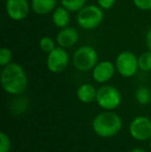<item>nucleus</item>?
I'll use <instances>...</instances> for the list:
<instances>
[{
  "instance_id": "obj_5",
  "label": "nucleus",
  "mask_w": 151,
  "mask_h": 152,
  "mask_svg": "<svg viewBox=\"0 0 151 152\" xmlns=\"http://www.w3.org/2000/svg\"><path fill=\"white\" fill-rule=\"evenodd\" d=\"M99 108L106 111H114L119 108L122 102V95L118 88L113 85L103 84L97 89L96 100Z\"/></svg>"
},
{
  "instance_id": "obj_20",
  "label": "nucleus",
  "mask_w": 151,
  "mask_h": 152,
  "mask_svg": "<svg viewBox=\"0 0 151 152\" xmlns=\"http://www.w3.org/2000/svg\"><path fill=\"white\" fill-rule=\"evenodd\" d=\"M12 141L7 134L4 132H0V152H10Z\"/></svg>"
},
{
  "instance_id": "obj_10",
  "label": "nucleus",
  "mask_w": 151,
  "mask_h": 152,
  "mask_svg": "<svg viewBox=\"0 0 151 152\" xmlns=\"http://www.w3.org/2000/svg\"><path fill=\"white\" fill-rule=\"evenodd\" d=\"M115 63L110 60H101L97 62L96 65L91 70L92 78L98 84H107L115 76L116 72Z\"/></svg>"
},
{
  "instance_id": "obj_2",
  "label": "nucleus",
  "mask_w": 151,
  "mask_h": 152,
  "mask_svg": "<svg viewBox=\"0 0 151 152\" xmlns=\"http://www.w3.org/2000/svg\"><path fill=\"white\" fill-rule=\"evenodd\" d=\"M91 126L94 134L99 138H113L122 128V119L114 111L105 110L93 118Z\"/></svg>"
},
{
  "instance_id": "obj_12",
  "label": "nucleus",
  "mask_w": 151,
  "mask_h": 152,
  "mask_svg": "<svg viewBox=\"0 0 151 152\" xmlns=\"http://www.w3.org/2000/svg\"><path fill=\"white\" fill-rule=\"evenodd\" d=\"M52 23L56 28L62 29L69 26L71 23V12L62 5H58L51 14Z\"/></svg>"
},
{
  "instance_id": "obj_1",
  "label": "nucleus",
  "mask_w": 151,
  "mask_h": 152,
  "mask_svg": "<svg viewBox=\"0 0 151 152\" xmlns=\"http://www.w3.org/2000/svg\"><path fill=\"white\" fill-rule=\"evenodd\" d=\"M0 81L3 90L7 94L19 96L28 87V77L21 64L12 62L2 67Z\"/></svg>"
},
{
  "instance_id": "obj_9",
  "label": "nucleus",
  "mask_w": 151,
  "mask_h": 152,
  "mask_svg": "<svg viewBox=\"0 0 151 152\" xmlns=\"http://www.w3.org/2000/svg\"><path fill=\"white\" fill-rule=\"evenodd\" d=\"M31 10L29 0H5V12L10 20L20 22L27 18Z\"/></svg>"
},
{
  "instance_id": "obj_23",
  "label": "nucleus",
  "mask_w": 151,
  "mask_h": 152,
  "mask_svg": "<svg viewBox=\"0 0 151 152\" xmlns=\"http://www.w3.org/2000/svg\"><path fill=\"white\" fill-rule=\"evenodd\" d=\"M145 42H146V47L149 51H151V26L147 29L145 34Z\"/></svg>"
},
{
  "instance_id": "obj_19",
  "label": "nucleus",
  "mask_w": 151,
  "mask_h": 152,
  "mask_svg": "<svg viewBox=\"0 0 151 152\" xmlns=\"http://www.w3.org/2000/svg\"><path fill=\"white\" fill-rule=\"evenodd\" d=\"M12 62V52L9 48L3 47L0 49V66L4 67Z\"/></svg>"
},
{
  "instance_id": "obj_11",
  "label": "nucleus",
  "mask_w": 151,
  "mask_h": 152,
  "mask_svg": "<svg viewBox=\"0 0 151 152\" xmlns=\"http://www.w3.org/2000/svg\"><path fill=\"white\" fill-rule=\"evenodd\" d=\"M55 39H56L57 46L67 50V49L73 48L78 44L79 39H80V34L76 28L67 26L62 29H59Z\"/></svg>"
},
{
  "instance_id": "obj_21",
  "label": "nucleus",
  "mask_w": 151,
  "mask_h": 152,
  "mask_svg": "<svg viewBox=\"0 0 151 152\" xmlns=\"http://www.w3.org/2000/svg\"><path fill=\"white\" fill-rule=\"evenodd\" d=\"M133 3L138 10L142 12L151 10V0H133Z\"/></svg>"
},
{
  "instance_id": "obj_14",
  "label": "nucleus",
  "mask_w": 151,
  "mask_h": 152,
  "mask_svg": "<svg viewBox=\"0 0 151 152\" xmlns=\"http://www.w3.org/2000/svg\"><path fill=\"white\" fill-rule=\"evenodd\" d=\"M97 89L90 83L81 84L77 89V97L83 104H91L96 100Z\"/></svg>"
},
{
  "instance_id": "obj_16",
  "label": "nucleus",
  "mask_w": 151,
  "mask_h": 152,
  "mask_svg": "<svg viewBox=\"0 0 151 152\" xmlns=\"http://www.w3.org/2000/svg\"><path fill=\"white\" fill-rule=\"evenodd\" d=\"M136 100L141 106H146L151 102V91L147 87H140L136 91Z\"/></svg>"
},
{
  "instance_id": "obj_15",
  "label": "nucleus",
  "mask_w": 151,
  "mask_h": 152,
  "mask_svg": "<svg viewBox=\"0 0 151 152\" xmlns=\"http://www.w3.org/2000/svg\"><path fill=\"white\" fill-rule=\"evenodd\" d=\"M88 0H60V5L64 6L71 12H78L87 4Z\"/></svg>"
},
{
  "instance_id": "obj_6",
  "label": "nucleus",
  "mask_w": 151,
  "mask_h": 152,
  "mask_svg": "<svg viewBox=\"0 0 151 152\" xmlns=\"http://www.w3.org/2000/svg\"><path fill=\"white\" fill-rule=\"evenodd\" d=\"M114 63L117 72L123 78H131L139 70L138 56L128 50L121 51L116 56Z\"/></svg>"
},
{
  "instance_id": "obj_18",
  "label": "nucleus",
  "mask_w": 151,
  "mask_h": 152,
  "mask_svg": "<svg viewBox=\"0 0 151 152\" xmlns=\"http://www.w3.org/2000/svg\"><path fill=\"white\" fill-rule=\"evenodd\" d=\"M139 69L142 72H151V51L147 50L138 57Z\"/></svg>"
},
{
  "instance_id": "obj_4",
  "label": "nucleus",
  "mask_w": 151,
  "mask_h": 152,
  "mask_svg": "<svg viewBox=\"0 0 151 152\" xmlns=\"http://www.w3.org/2000/svg\"><path fill=\"white\" fill-rule=\"evenodd\" d=\"M98 59V53L93 47L84 45L77 48L71 55V63L77 70L81 72H87L93 69Z\"/></svg>"
},
{
  "instance_id": "obj_8",
  "label": "nucleus",
  "mask_w": 151,
  "mask_h": 152,
  "mask_svg": "<svg viewBox=\"0 0 151 152\" xmlns=\"http://www.w3.org/2000/svg\"><path fill=\"white\" fill-rule=\"evenodd\" d=\"M131 137L136 141L145 142L151 139V119L146 116H137L128 126Z\"/></svg>"
},
{
  "instance_id": "obj_25",
  "label": "nucleus",
  "mask_w": 151,
  "mask_h": 152,
  "mask_svg": "<svg viewBox=\"0 0 151 152\" xmlns=\"http://www.w3.org/2000/svg\"><path fill=\"white\" fill-rule=\"evenodd\" d=\"M149 148H150V151H151V139L149 140Z\"/></svg>"
},
{
  "instance_id": "obj_24",
  "label": "nucleus",
  "mask_w": 151,
  "mask_h": 152,
  "mask_svg": "<svg viewBox=\"0 0 151 152\" xmlns=\"http://www.w3.org/2000/svg\"><path fill=\"white\" fill-rule=\"evenodd\" d=\"M129 152H147V151H145L142 148H135V149H133V150H131Z\"/></svg>"
},
{
  "instance_id": "obj_17",
  "label": "nucleus",
  "mask_w": 151,
  "mask_h": 152,
  "mask_svg": "<svg viewBox=\"0 0 151 152\" xmlns=\"http://www.w3.org/2000/svg\"><path fill=\"white\" fill-rule=\"evenodd\" d=\"M38 47H39V49L42 52L48 54L57 47L56 39L53 37H50V36H42L39 39V42H38Z\"/></svg>"
},
{
  "instance_id": "obj_22",
  "label": "nucleus",
  "mask_w": 151,
  "mask_h": 152,
  "mask_svg": "<svg viewBox=\"0 0 151 152\" xmlns=\"http://www.w3.org/2000/svg\"><path fill=\"white\" fill-rule=\"evenodd\" d=\"M117 0H96V4L104 10H109L114 7Z\"/></svg>"
},
{
  "instance_id": "obj_13",
  "label": "nucleus",
  "mask_w": 151,
  "mask_h": 152,
  "mask_svg": "<svg viewBox=\"0 0 151 152\" xmlns=\"http://www.w3.org/2000/svg\"><path fill=\"white\" fill-rule=\"evenodd\" d=\"M31 10L39 16L50 15L58 6V0H30Z\"/></svg>"
},
{
  "instance_id": "obj_7",
  "label": "nucleus",
  "mask_w": 151,
  "mask_h": 152,
  "mask_svg": "<svg viewBox=\"0 0 151 152\" xmlns=\"http://www.w3.org/2000/svg\"><path fill=\"white\" fill-rule=\"evenodd\" d=\"M71 61V57L69 56L66 49L57 46L54 50L47 54L46 65L51 72L60 74L69 67Z\"/></svg>"
},
{
  "instance_id": "obj_3",
  "label": "nucleus",
  "mask_w": 151,
  "mask_h": 152,
  "mask_svg": "<svg viewBox=\"0 0 151 152\" xmlns=\"http://www.w3.org/2000/svg\"><path fill=\"white\" fill-rule=\"evenodd\" d=\"M105 10L97 4H86L81 8L76 16V22L83 30L96 29L103 23L105 18Z\"/></svg>"
}]
</instances>
